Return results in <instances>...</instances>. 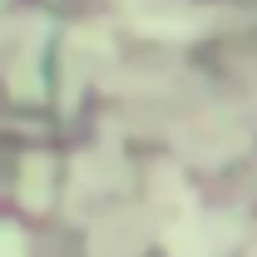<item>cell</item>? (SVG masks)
Instances as JSON below:
<instances>
[{
  "instance_id": "1",
  "label": "cell",
  "mask_w": 257,
  "mask_h": 257,
  "mask_svg": "<svg viewBox=\"0 0 257 257\" xmlns=\"http://www.w3.org/2000/svg\"><path fill=\"white\" fill-rule=\"evenodd\" d=\"M0 257H20V242H15L10 232H0Z\"/></svg>"
}]
</instances>
